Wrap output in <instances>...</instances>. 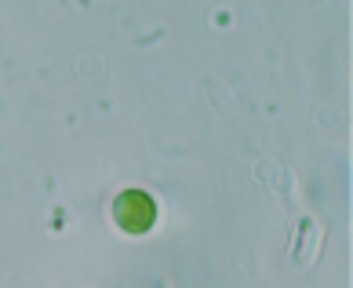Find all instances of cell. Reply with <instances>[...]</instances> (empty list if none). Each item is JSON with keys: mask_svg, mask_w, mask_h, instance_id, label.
<instances>
[{"mask_svg": "<svg viewBox=\"0 0 353 288\" xmlns=\"http://www.w3.org/2000/svg\"><path fill=\"white\" fill-rule=\"evenodd\" d=\"M113 219H117V227L128 230V233H146L157 222V201L146 190H124L113 204Z\"/></svg>", "mask_w": 353, "mask_h": 288, "instance_id": "cell-1", "label": "cell"}]
</instances>
